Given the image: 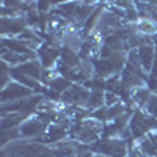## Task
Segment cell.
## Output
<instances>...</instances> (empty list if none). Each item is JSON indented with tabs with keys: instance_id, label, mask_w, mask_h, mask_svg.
<instances>
[{
	"instance_id": "9",
	"label": "cell",
	"mask_w": 157,
	"mask_h": 157,
	"mask_svg": "<svg viewBox=\"0 0 157 157\" xmlns=\"http://www.w3.org/2000/svg\"><path fill=\"white\" fill-rule=\"evenodd\" d=\"M137 33H141L145 36H155L157 35V24L151 19H140L135 25Z\"/></svg>"
},
{
	"instance_id": "12",
	"label": "cell",
	"mask_w": 157,
	"mask_h": 157,
	"mask_svg": "<svg viewBox=\"0 0 157 157\" xmlns=\"http://www.w3.org/2000/svg\"><path fill=\"white\" fill-rule=\"evenodd\" d=\"M91 157H107V155H102V154H93Z\"/></svg>"
},
{
	"instance_id": "8",
	"label": "cell",
	"mask_w": 157,
	"mask_h": 157,
	"mask_svg": "<svg viewBox=\"0 0 157 157\" xmlns=\"http://www.w3.org/2000/svg\"><path fill=\"white\" fill-rule=\"evenodd\" d=\"M105 93H101V91H93L90 93L88 99H86V104H85V109L88 110H99L101 107H105Z\"/></svg>"
},
{
	"instance_id": "11",
	"label": "cell",
	"mask_w": 157,
	"mask_h": 157,
	"mask_svg": "<svg viewBox=\"0 0 157 157\" xmlns=\"http://www.w3.org/2000/svg\"><path fill=\"white\" fill-rule=\"evenodd\" d=\"M104 96H105V107H113L116 104H120V99H118V96L113 91H105Z\"/></svg>"
},
{
	"instance_id": "4",
	"label": "cell",
	"mask_w": 157,
	"mask_h": 157,
	"mask_svg": "<svg viewBox=\"0 0 157 157\" xmlns=\"http://www.w3.org/2000/svg\"><path fill=\"white\" fill-rule=\"evenodd\" d=\"M32 93L33 91L29 86H25L22 83L11 82L2 91V101L5 104V102H14V101H21V99H27V98H32Z\"/></svg>"
},
{
	"instance_id": "3",
	"label": "cell",
	"mask_w": 157,
	"mask_h": 157,
	"mask_svg": "<svg viewBox=\"0 0 157 157\" xmlns=\"http://www.w3.org/2000/svg\"><path fill=\"white\" fill-rule=\"evenodd\" d=\"M17 129L22 138H33L38 135H43L47 130V124L39 120L36 115H33V116H29L27 120H24Z\"/></svg>"
},
{
	"instance_id": "6",
	"label": "cell",
	"mask_w": 157,
	"mask_h": 157,
	"mask_svg": "<svg viewBox=\"0 0 157 157\" xmlns=\"http://www.w3.org/2000/svg\"><path fill=\"white\" fill-rule=\"evenodd\" d=\"M137 146L146 157H155L157 155V130H152L146 137L140 138Z\"/></svg>"
},
{
	"instance_id": "2",
	"label": "cell",
	"mask_w": 157,
	"mask_h": 157,
	"mask_svg": "<svg viewBox=\"0 0 157 157\" xmlns=\"http://www.w3.org/2000/svg\"><path fill=\"white\" fill-rule=\"evenodd\" d=\"M155 121L151 115H148L146 112H134L132 116H130V121H129V130L135 138H143L146 137L149 132H152L154 127H155Z\"/></svg>"
},
{
	"instance_id": "5",
	"label": "cell",
	"mask_w": 157,
	"mask_h": 157,
	"mask_svg": "<svg viewBox=\"0 0 157 157\" xmlns=\"http://www.w3.org/2000/svg\"><path fill=\"white\" fill-rule=\"evenodd\" d=\"M138 50V58H140V64L145 72L152 71V66L155 63V52L152 44H141L140 47H137Z\"/></svg>"
},
{
	"instance_id": "1",
	"label": "cell",
	"mask_w": 157,
	"mask_h": 157,
	"mask_svg": "<svg viewBox=\"0 0 157 157\" xmlns=\"http://www.w3.org/2000/svg\"><path fill=\"white\" fill-rule=\"evenodd\" d=\"M93 154H102L107 157H124L127 154V141L121 138H104L86 148Z\"/></svg>"
},
{
	"instance_id": "7",
	"label": "cell",
	"mask_w": 157,
	"mask_h": 157,
	"mask_svg": "<svg viewBox=\"0 0 157 157\" xmlns=\"http://www.w3.org/2000/svg\"><path fill=\"white\" fill-rule=\"evenodd\" d=\"M41 71H43V64L38 63V61H27V63L21 64V66L14 68V72L22 74L25 77H30V78H33V80L41 77V74H43Z\"/></svg>"
},
{
	"instance_id": "10",
	"label": "cell",
	"mask_w": 157,
	"mask_h": 157,
	"mask_svg": "<svg viewBox=\"0 0 157 157\" xmlns=\"http://www.w3.org/2000/svg\"><path fill=\"white\" fill-rule=\"evenodd\" d=\"M58 58V50H55L54 47H44L41 50V63L43 68H50L54 66V63Z\"/></svg>"
}]
</instances>
